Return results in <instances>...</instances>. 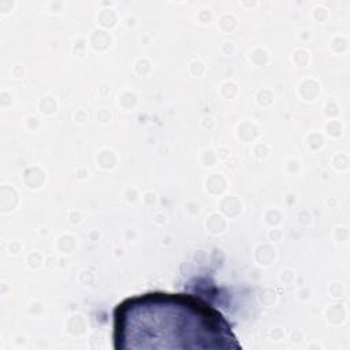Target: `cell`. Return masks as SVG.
Masks as SVG:
<instances>
[{
  "mask_svg": "<svg viewBox=\"0 0 350 350\" xmlns=\"http://www.w3.org/2000/svg\"><path fill=\"white\" fill-rule=\"evenodd\" d=\"M113 347L241 349L231 324L205 299L183 293L133 295L113 309Z\"/></svg>",
  "mask_w": 350,
  "mask_h": 350,
  "instance_id": "6da1fadb",
  "label": "cell"
}]
</instances>
